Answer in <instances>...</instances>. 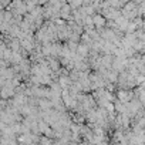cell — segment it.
Masks as SVG:
<instances>
[{
	"label": "cell",
	"instance_id": "obj_1",
	"mask_svg": "<svg viewBox=\"0 0 145 145\" xmlns=\"http://www.w3.org/2000/svg\"><path fill=\"white\" fill-rule=\"evenodd\" d=\"M95 23H97V24H102L104 22H102V19H101V17H95Z\"/></svg>",
	"mask_w": 145,
	"mask_h": 145
}]
</instances>
